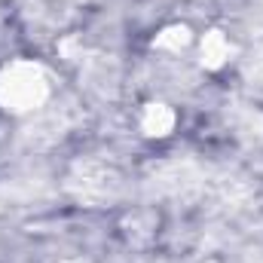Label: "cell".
Segmentation results:
<instances>
[{
    "instance_id": "8992f818",
    "label": "cell",
    "mask_w": 263,
    "mask_h": 263,
    "mask_svg": "<svg viewBox=\"0 0 263 263\" xmlns=\"http://www.w3.org/2000/svg\"><path fill=\"white\" fill-rule=\"evenodd\" d=\"M67 263H83V260H67Z\"/></svg>"
},
{
    "instance_id": "7a4b0ae2",
    "label": "cell",
    "mask_w": 263,
    "mask_h": 263,
    "mask_svg": "<svg viewBox=\"0 0 263 263\" xmlns=\"http://www.w3.org/2000/svg\"><path fill=\"white\" fill-rule=\"evenodd\" d=\"M67 187H70V193L80 202L104 205V202H114V199L120 196L123 178H120V172L110 162H104V159H86V162L73 165V172L67 178Z\"/></svg>"
},
{
    "instance_id": "6da1fadb",
    "label": "cell",
    "mask_w": 263,
    "mask_h": 263,
    "mask_svg": "<svg viewBox=\"0 0 263 263\" xmlns=\"http://www.w3.org/2000/svg\"><path fill=\"white\" fill-rule=\"evenodd\" d=\"M49 98V77L34 62L0 67V107L9 114H34Z\"/></svg>"
},
{
    "instance_id": "5b68a950",
    "label": "cell",
    "mask_w": 263,
    "mask_h": 263,
    "mask_svg": "<svg viewBox=\"0 0 263 263\" xmlns=\"http://www.w3.org/2000/svg\"><path fill=\"white\" fill-rule=\"evenodd\" d=\"M248 83H251V89L263 92V46H257V52L248 62Z\"/></svg>"
},
{
    "instance_id": "277c9868",
    "label": "cell",
    "mask_w": 263,
    "mask_h": 263,
    "mask_svg": "<svg viewBox=\"0 0 263 263\" xmlns=\"http://www.w3.org/2000/svg\"><path fill=\"white\" fill-rule=\"evenodd\" d=\"M230 55V43L220 31H208L205 40H202V62L208 67H220Z\"/></svg>"
},
{
    "instance_id": "3957f363",
    "label": "cell",
    "mask_w": 263,
    "mask_h": 263,
    "mask_svg": "<svg viewBox=\"0 0 263 263\" xmlns=\"http://www.w3.org/2000/svg\"><path fill=\"white\" fill-rule=\"evenodd\" d=\"M141 126L147 135H168L175 126V114L165 107V104H147L144 117H141Z\"/></svg>"
}]
</instances>
